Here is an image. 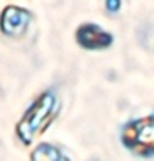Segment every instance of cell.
Segmentation results:
<instances>
[{
	"label": "cell",
	"mask_w": 154,
	"mask_h": 161,
	"mask_svg": "<svg viewBox=\"0 0 154 161\" xmlns=\"http://www.w3.org/2000/svg\"><path fill=\"white\" fill-rule=\"evenodd\" d=\"M125 142L130 147H135L139 153H152L154 151V119H144L127 127L124 134Z\"/></svg>",
	"instance_id": "7a4b0ae2"
},
{
	"label": "cell",
	"mask_w": 154,
	"mask_h": 161,
	"mask_svg": "<svg viewBox=\"0 0 154 161\" xmlns=\"http://www.w3.org/2000/svg\"><path fill=\"white\" fill-rule=\"evenodd\" d=\"M78 41L81 42V46L93 49V47H105L110 44V36L95 25H85L78 31Z\"/></svg>",
	"instance_id": "277c9868"
},
{
	"label": "cell",
	"mask_w": 154,
	"mask_h": 161,
	"mask_svg": "<svg viewBox=\"0 0 154 161\" xmlns=\"http://www.w3.org/2000/svg\"><path fill=\"white\" fill-rule=\"evenodd\" d=\"M29 22V14L22 8L8 7L2 14V31L8 36H19L25 31Z\"/></svg>",
	"instance_id": "3957f363"
},
{
	"label": "cell",
	"mask_w": 154,
	"mask_h": 161,
	"mask_svg": "<svg viewBox=\"0 0 154 161\" xmlns=\"http://www.w3.org/2000/svg\"><path fill=\"white\" fill-rule=\"evenodd\" d=\"M58 159H59V151L49 144H42L32 154V161H58Z\"/></svg>",
	"instance_id": "5b68a950"
},
{
	"label": "cell",
	"mask_w": 154,
	"mask_h": 161,
	"mask_svg": "<svg viewBox=\"0 0 154 161\" xmlns=\"http://www.w3.org/2000/svg\"><path fill=\"white\" fill-rule=\"evenodd\" d=\"M52 105H54V97L51 93L42 95L41 98L37 100L36 105H32V108L29 110V114L25 115V119L19 124V136L24 142H30L32 141V136L39 130L41 127V120L46 119L47 114L52 110Z\"/></svg>",
	"instance_id": "6da1fadb"
}]
</instances>
